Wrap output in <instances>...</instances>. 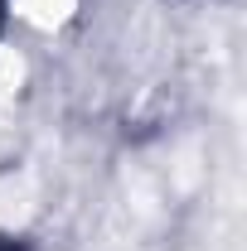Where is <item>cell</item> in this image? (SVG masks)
<instances>
[{
    "instance_id": "6da1fadb",
    "label": "cell",
    "mask_w": 247,
    "mask_h": 251,
    "mask_svg": "<svg viewBox=\"0 0 247 251\" xmlns=\"http://www.w3.org/2000/svg\"><path fill=\"white\" fill-rule=\"evenodd\" d=\"M20 97H25V58L15 49H0V150L15 140Z\"/></svg>"
},
{
    "instance_id": "7a4b0ae2",
    "label": "cell",
    "mask_w": 247,
    "mask_h": 251,
    "mask_svg": "<svg viewBox=\"0 0 247 251\" xmlns=\"http://www.w3.org/2000/svg\"><path fill=\"white\" fill-rule=\"evenodd\" d=\"M83 0H10V15L20 25H30L34 34H59L73 15H78Z\"/></svg>"
}]
</instances>
